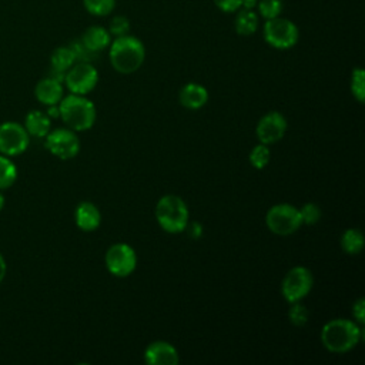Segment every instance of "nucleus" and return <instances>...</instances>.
Returning <instances> with one entry per match:
<instances>
[{
    "label": "nucleus",
    "mask_w": 365,
    "mask_h": 365,
    "mask_svg": "<svg viewBox=\"0 0 365 365\" xmlns=\"http://www.w3.org/2000/svg\"><path fill=\"white\" fill-rule=\"evenodd\" d=\"M34 96L36 98L44 104V106H54L58 104L60 100L63 98V86L61 81L53 78V77H46L40 80L36 84L34 88Z\"/></svg>",
    "instance_id": "14"
},
{
    "label": "nucleus",
    "mask_w": 365,
    "mask_h": 365,
    "mask_svg": "<svg viewBox=\"0 0 365 365\" xmlns=\"http://www.w3.org/2000/svg\"><path fill=\"white\" fill-rule=\"evenodd\" d=\"M60 118L73 131H86L96 121V107L84 96L70 94L58 103Z\"/></svg>",
    "instance_id": "3"
},
{
    "label": "nucleus",
    "mask_w": 365,
    "mask_h": 365,
    "mask_svg": "<svg viewBox=\"0 0 365 365\" xmlns=\"http://www.w3.org/2000/svg\"><path fill=\"white\" fill-rule=\"evenodd\" d=\"M50 127H51L50 117L40 110L29 111L24 118V128L27 130L29 135L43 138L48 134Z\"/></svg>",
    "instance_id": "18"
},
{
    "label": "nucleus",
    "mask_w": 365,
    "mask_h": 365,
    "mask_svg": "<svg viewBox=\"0 0 365 365\" xmlns=\"http://www.w3.org/2000/svg\"><path fill=\"white\" fill-rule=\"evenodd\" d=\"M181 106H184L188 110H198L204 107L208 101V91L204 86L197 83H188L185 84L178 94Z\"/></svg>",
    "instance_id": "16"
},
{
    "label": "nucleus",
    "mask_w": 365,
    "mask_h": 365,
    "mask_svg": "<svg viewBox=\"0 0 365 365\" xmlns=\"http://www.w3.org/2000/svg\"><path fill=\"white\" fill-rule=\"evenodd\" d=\"M144 361L150 365H177L178 352L171 344L165 341H155L145 348Z\"/></svg>",
    "instance_id": "13"
},
{
    "label": "nucleus",
    "mask_w": 365,
    "mask_h": 365,
    "mask_svg": "<svg viewBox=\"0 0 365 365\" xmlns=\"http://www.w3.org/2000/svg\"><path fill=\"white\" fill-rule=\"evenodd\" d=\"M50 63L51 70L66 73L76 63V57L70 47H57L51 54Z\"/></svg>",
    "instance_id": "20"
},
{
    "label": "nucleus",
    "mask_w": 365,
    "mask_h": 365,
    "mask_svg": "<svg viewBox=\"0 0 365 365\" xmlns=\"http://www.w3.org/2000/svg\"><path fill=\"white\" fill-rule=\"evenodd\" d=\"M188 227H185V230H187ZM188 234H190V237H192V238H198L201 234H202V228H201V224L200 222H192L191 225H190V228H188Z\"/></svg>",
    "instance_id": "33"
},
{
    "label": "nucleus",
    "mask_w": 365,
    "mask_h": 365,
    "mask_svg": "<svg viewBox=\"0 0 365 365\" xmlns=\"http://www.w3.org/2000/svg\"><path fill=\"white\" fill-rule=\"evenodd\" d=\"M351 93L358 100V103H364V100H365V73L361 67H356L352 70Z\"/></svg>",
    "instance_id": "25"
},
{
    "label": "nucleus",
    "mask_w": 365,
    "mask_h": 365,
    "mask_svg": "<svg viewBox=\"0 0 365 365\" xmlns=\"http://www.w3.org/2000/svg\"><path fill=\"white\" fill-rule=\"evenodd\" d=\"M16 178H17L16 164L7 155L0 154V190L11 187Z\"/></svg>",
    "instance_id": "22"
},
{
    "label": "nucleus",
    "mask_w": 365,
    "mask_h": 365,
    "mask_svg": "<svg viewBox=\"0 0 365 365\" xmlns=\"http://www.w3.org/2000/svg\"><path fill=\"white\" fill-rule=\"evenodd\" d=\"M106 267L114 277H128L137 267L135 251L124 242L111 245L106 252Z\"/></svg>",
    "instance_id": "9"
},
{
    "label": "nucleus",
    "mask_w": 365,
    "mask_h": 365,
    "mask_svg": "<svg viewBox=\"0 0 365 365\" xmlns=\"http://www.w3.org/2000/svg\"><path fill=\"white\" fill-rule=\"evenodd\" d=\"M262 34L267 44L277 50H288L294 47L299 38V30L297 24L281 16L265 20Z\"/></svg>",
    "instance_id": "5"
},
{
    "label": "nucleus",
    "mask_w": 365,
    "mask_h": 365,
    "mask_svg": "<svg viewBox=\"0 0 365 365\" xmlns=\"http://www.w3.org/2000/svg\"><path fill=\"white\" fill-rule=\"evenodd\" d=\"M108 58L115 71L131 74L143 66L145 47L140 38L130 34L114 37L108 46Z\"/></svg>",
    "instance_id": "1"
},
{
    "label": "nucleus",
    "mask_w": 365,
    "mask_h": 365,
    "mask_svg": "<svg viewBox=\"0 0 365 365\" xmlns=\"http://www.w3.org/2000/svg\"><path fill=\"white\" fill-rule=\"evenodd\" d=\"M288 318L292 325L295 327H302L308 322V311L307 308L298 302H292L291 308L288 311Z\"/></svg>",
    "instance_id": "27"
},
{
    "label": "nucleus",
    "mask_w": 365,
    "mask_h": 365,
    "mask_svg": "<svg viewBox=\"0 0 365 365\" xmlns=\"http://www.w3.org/2000/svg\"><path fill=\"white\" fill-rule=\"evenodd\" d=\"M299 214H301V220H302V224H307V225H312L315 222L319 221L321 218V210L317 204L314 202H307L304 204L301 208H299Z\"/></svg>",
    "instance_id": "29"
},
{
    "label": "nucleus",
    "mask_w": 365,
    "mask_h": 365,
    "mask_svg": "<svg viewBox=\"0 0 365 365\" xmlns=\"http://www.w3.org/2000/svg\"><path fill=\"white\" fill-rule=\"evenodd\" d=\"M352 314H354V318L359 322V324H364L365 321V299L364 298H359L354 302L352 305Z\"/></svg>",
    "instance_id": "32"
},
{
    "label": "nucleus",
    "mask_w": 365,
    "mask_h": 365,
    "mask_svg": "<svg viewBox=\"0 0 365 365\" xmlns=\"http://www.w3.org/2000/svg\"><path fill=\"white\" fill-rule=\"evenodd\" d=\"M364 329L354 321L335 318L321 329V342L329 352L344 354L351 351L364 336Z\"/></svg>",
    "instance_id": "2"
},
{
    "label": "nucleus",
    "mask_w": 365,
    "mask_h": 365,
    "mask_svg": "<svg viewBox=\"0 0 365 365\" xmlns=\"http://www.w3.org/2000/svg\"><path fill=\"white\" fill-rule=\"evenodd\" d=\"M312 285L314 278L311 271L305 267L298 265L291 268L284 277L281 284V294L287 302H298L308 295Z\"/></svg>",
    "instance_id": "7"
},
{
    "label": "nucleus",
    "mask_w": 365,
    "mask_h": 365,
    "mask_svg": "<svg viewBox=\"0 0 365 365\" xmlns=\"http://www.w3.org/2000/svg\"><path fill=\"white\" fill-rule=\"evenodd\" d=\"M86 10L98 17H104L111 14L115 7V0H83Z\"/></svg>",
    "instance_id": "24"
},
{
    "label": "nucleus",
    "mask_w": 365,
    "mask_h": 365,
    "mask_svg": "<svg viewBox=\"0 0 365 365\" xmlns=\"http://www.w3.org/2000/svg\"><path fill=\"white\" fill-rule=\"evenodd\" d=\"M111 34V37H120V36H125L130 31V20L125 16H114L110 20L108 29H107Z\"/></svg>",
    "instance_id": "28"
},
{
    "label": "nucleus",
    "mask_w": 365,
    "mask_h": 365,
    "mask_svg": "<svg viewBox=\"0 0 365 365\" xmlns=\"http://www.w3.org/2000/svg\"><path fill=\"white\" fill-rule=\"evenodd\" d=\"M258 26H259V17L255 13V10H245V9L237 10L234 27L240 36L254 34L258 30Z\"/></svg>",
    "instance_id": "19"
},
{
    "label": "nucleus",
    "mask_w": 365,
    "mask_h": 365,
    "mask_svg": "<svg viewBox=\"0 0 365 365\" xmlns=\"http://www.w3.org/2000/svg\"><path fill=\"white\" fill-rule=\"evenodd\" d=\"M214 3L224 13H235L241 7V0H214Z\"/></svg>",
    "instance_id": "31"
},
{
    "label": "nucleus",
    "mask_w": 365,
    "mask_h": 365,
    "mask_svg": "<svg viewBox=\"0 0 365 365\" xmlns=\"http://www.w3.org/2000/svg\"><path fill=\"white\" fill-rule=\"evenodd\" d=\"M44 138L46 148L60 160L74 158L80 151V140L70 128H56Z\"/></svg>",
    "instance_id": "11"
},
{
    "label": "nucleus",
    "mask_w": 365,
    "mask_h": 365,
    "mask_svg": "<svg viewBox=\"0 0 365 365\" xmlns=\"http://www.w3.org/2000/svg\"><path fill=\"white\" fill-rule=\"evenodd\" d=\"M3 207H4V195L0 192V211L3 210Z\"/></svg>",
    "instance_id": "37"
},
{
    "label": "nucleus",
    "mask_w": 365,
    "mask_h": 365,
    "mask_svg": "<svg viewBox=\"0 0 365 365\" xmlns=\"http://www.w3.org/2000/svg\"><path fill=\"white\" fill-rule=\"evenodd\" d=\"M155 218L164 231L170 234L182 232L188 224L185 201L174 194L161 197L155 205Z\"/></svg>",
    "instance_id": "4"
},
{
    "label": "nucleus",
    "mask_w": 365,
    "mask_h": 365,
    "mask_svg": "<svg viewBox=\"0 0 365 365\" xmlns=\"http://www.w3.org/2000/svg\"><path fill=\"white\" fill-rule=\"evenodd\" d=\"M80 40L90 51L98 53L110 46L111 34L103 26H90L86 29Z\"/></svg>",
    "instance_id": "17"
},
{
    "label": "nucleus",
    "mask_w": 365,
    "mask_h": 365,
    "mask_svg": "<svg viewBox=\"0 0 365 365\" xmlns=\"http://www.w3.org/2000/svg\"><path fill=\"white\" fill-rule=\"evenodd\" d=\"M265 224L268 230L277 235H289L302 225L299 208L291 204L272 205L267 211Z\"/></svg>",
    "instance_id": "6"
},
{
    "label": "nucleus",
    "mask_w": 365,
    "mask_h": 365,
    "mask_svg": "<svg viewBox=\"0 0 365 365\" xmlns=\"http://www.w3.org/2000/svg\"><path fill=\"white\" fill-rule=\"evenodd\" d=\"M341 245L346 254H359L364 248V235L359 230L348 228L341 237Z\"/></svg>",
    "instance_id": "21"
},
{
    "label": "nucleus",
    "mask_w": 365,
    "mask_h": 365,
    "mask_svg": "<svg viewBox=\"0 0 365 365\" xmlns=\"http://www.w3.org/2000/svg\"><path fill=\"white\" fill-rule=\"evenodd\" d=\"M30 137L24 125L16 121L0 124V154L14 157L24 153L29 147Z\"/></svg>",
    "instance_id": "10"
},
{
    "label": "nucleus",
    "mask_w": 365,
    "mask_h": 365,
    "mask_svg": "<svg viewBox=\"0 0 365 365\" xmlns=\"http://www.w3.org/2000/svg\"><path fill=\"white\" fill-rule=\"evenodd\" d=\"M50 118H57L60 117V110H58V104H54V106H48L47 108V113H46Z\"/></svg>",
    "instance_id": "34"
},
{
    "label": "nucleus",
    "mask_w": 365,
    "mask_h": 365,
    "mask_svg": "<svg viewBox=\"0 0 365 365\" xmlns=\"http://www.w3.org/2000/svg\"><path fill=\"white\" fill-rule=\"evenodd\" d=\"M74 220L80 230L94 231L101 224V214H100V210L93 202L83 201L76 208Z\"/></svg>",
    "instance_id": "15"
},
{
    "label": "nucleus",
    "mask_w": 365,
    "mask_h": 365,
    "mask_svg": "<svg viewBox=\"0 0 365 365\" xmlns=\"http://www.w3.org/2000/svg\"><path fill=\"white\" fill-rule=\"evenodd\" d=\"M68 47L73 50L74 57H76V61H86V63H90L91 58L97 54V53L90 51V50L81 43V40L73 41Z\"/></svg>",
    "instance_id": "30"
},
{
    "label": "nucleus",
    "mask_w": 365,
    "mask_h": 365,
    "mask_svg": "<svg viewBox=\"0 0 365 365\" xmlns=\"http://www.w3.org/2000/svg\"><path fill=\"white\" fill-rule=\"evenodd\" d=\"M255 9L258 11V16H261L264 20H269L281 16L284 3L282 0H258Z\"/></svg>",
    "instance_id": "23"
},
{
    "label": "nucleus",
    "mask_w": 365,
    "mask_h": 365,
    "mask_svg": "<svg viewBox=\"0 0 365 365\" xmlns=\"http://www.w3.org/2000/svg\"><path fill=\"white\" fill-rule=\"evenodd\" d=\"M258 0H241V7L240 9H245V10H255Z\"/></svg>",
    "instance_id": "35"
},
{
    "label": "nucleus",
    "mask_w": 365,
    "mask_h": 365,
    "mask_svg": "<svg viewBox=\"0 0 365 365\" xmlns=\"http://www.w3.org/2000/svg\"><path fill=\"white\" fill-rule=\"evenodd\" d=\"M287 131V120L278 111H269L262 115L257 124L255 133L259 143L269 145L279 141Z\"/></svg>",
    "instance_id": "12"
},
{
    "label": "nucleus",
    "mask_w": 365,
    "mask_h": 365,
    "mask_svg": "<svg viewBox=\"0 0 365 365\" xmlns=\"http://www.w3.org/2000/svg\"><path fill=\"white\" fill-rule=\"evenodd\" d=\"M6 271H7L6 259H4V258H3V255L0 254V282L4 279V277H6Z\"/></svg>",
    "instance_id": "36"
},
{
    "label": "nucleus",
    "mask_w": 365,
    "mask_h": 365,
    "mask_svg": "<svg viewBox=\"0 0 365 365\" xmlns=\"http://www.w3.org/2000/svg\"><path fill=\"white\" fill-rule=\"evenodd\" d=\"M98 81V73L91 63L77 61L74 63L64 76L66 87L73 94L86 96L90 93Z\"/></svg>",
    "instance_id": "8"
},
{
    "label": "nucleus",
    "mask_w": 365,
    "mask_h": 365,
    "mask_svg": "<svg viewBox=\"0 0 365 365\" xmlns=\"http://www.w3.org/2000/svg\"><path fill=\"white\" fill-rule=\"evenodd\" d=\"M269 158H271V151H269L268 145H265L262 143L255 145L250 153V163L257 170L267 167V164L269 163Z\"/></svg>",
    "instance_id": "26"
}]
</instances>
